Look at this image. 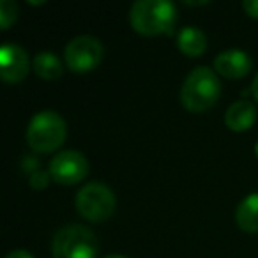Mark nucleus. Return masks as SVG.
<instances>
[{
  "label": "nucleus",
  "instance_id": "1a4fd4ad",
  "mask_svg": "<svg viewBox=\"0 0 258 258\" xmlns=\"http://www.w3.org/2000/svg\"><path fill=\"white\" fill-rule=\"evenodd\" d=\"M251 57L242 50H226L216 57L214 69L221 76L230 80H239L244 78L247 73L251 71Z\"/></svg>",
  "mask_w": 258,
  "mask_h": 258
},
{
  "label": "nucleus",
  "instance_id": "f03ea898",
  "mask_svg": "<svg viewBox=\"0 0 258 258\" xmlns=\"http://www.w3.org/2000/svg\"><path fill=\"white\" fill-rule=\"evenodd\" d=\"M221 82L211 68L198 66L186 76L180 89V103L191 113H204L218 103Z\"/></svg>",
  "mask_w": 258,
  "mask_h": 258
},
{
  "label": "nucleus",
  "instance_id": "dca6fc26",
  "mask_svg": "<svg viewBox=\"0 0 258 258\" xmlns=\"http://www.w3.org/2000/svg\"><path fill=\"white\" fill-rule=\"evenodd\" d=\"M242 8H244V11L251 16V18L258 20V0H244Z\"/></svg>",
  "mask_w": 258,
  "mask_h": 258
},
{
  "label": "nucleus",
  "instance_id": "f3484780",
  "mask_svg": "<svg viewBox=\"0 0 258 258\" xmlns=\"http://www.w3.org/2000/svg\"><path fill=\"white\" fill-rule=\"evenodd\" d=\"M6 258H34V256L25 249H15V251H11Z\"/></svg>",
  "mask_w": 258,
  "mask_h": 258
},
{
  "label": "nucleus",
  "instance_id": "423d86ee",
  "mask_svg": "<svg viewBox=\"0 0 258 258\" xmlns=\"http://www.w3.org/2000/svg\"><path fill=\"white\" fill-rule=\"evenodd\" d=\"M64 60L73 73H90L103 60V44L97 37L78 36L68 43L64 50Z\"/></svg>",
  "mask_w": 258,
  "mask_h": 258
},
{
  "label": "nucleus",
  "instance_id": "9d476101",
  "mask_svg": "<svg viewBox=\"0 0 258 258\" xmlns=\"http://www.w3.org/2000/svg\"><path fill=\"white\" fill-rule=\"evenodd\" d=\"M254 120H256V108L247 99L235 101L233 104H230L225 113L226 127L237 131V133L247 131L254 124Z\"/></svg>",
  "mask_w": 258,
  "mask_h": 258
},
{
  "label": "nucleus",
  "instance_id": "f257e3e1",
  "mask_svg": "<svg viewBox=\"0 0 258 258\" xmlns=\"http://www.w3.org/2000/svg\"><path fill=\"white\" fill-rule=\"evenodd\" d=\"M129 22L142 36L170 34L177 23V9L168 0H138L129 11Z\"/></svg>",
  "mask_w": 258,
  "mask_h": 258
},
{
  "label": "nucleus",
  "instance_id": "0eeeda50",
  "mask_svg": "<svg viewBox=\"0 0 258 258\" xmlns=\"http://www.w3.org/2000/svg\"><path fill=\"white\" fill-rule=\"evenodd\" d=\"M50 175L62 186H73L85 179L89 173V161L78 151H62L50 161Z\"/></svg>",
  "mask_w": 258,
  "mask_h": 258
},
{
  "label": "nucleus",
  "instance_id": "6e6552de",
  "mask_svg": "<svg viewBox=\"0 0 258 258\" xmlns=\"http://www.w3.org/2000/svg\"><path fill=\"white\" fill-rule=\"evenodd\" d=\"M29 73L27 51L18 44H4L0 48V76L8 83H20Z\"/></svg>",
  "mask_w": 258,
  "mask_h": 258
},
{
  "label": "nucleus",
  "instance_id": "ddd939ff",
  "mask_svg": "<svg viewBox=\"0 0 258 258\" xmlns=\"http://www.w3.org/2000/svg\"><path fill=\"white\" fill-rule=\"evenodd\" d=\"M34 71L39 78L43 80H57L64 73V66H62L60 58L51 51H41L34 57Z\"/></svg>",
  "mask_w": 258,
  "mask_h": 258
},
{
  "label": "nucleus",
  "instance_id": "9b49d317",
  "mask_svg": "<svg viewBox=\"0 0 258 258\" xmlns=\"http://www.w3.org/2000/svg\"><path fill=\"white\" fill-rule=\"evenodd\" d=\"M177 44L187 57H200L207 50V36L198 27H184L177 36Z\"/></svg>",
  "mask_w": 258,
  "mask_h": 258
},
{
  "label": "nucleus",
  "instance_id": "39448f33",
  "mask_svg": "<svg viewBox=\"0 0 258 258\" xmlns=\"http://www.w3.org/2000/svg\"><path fill=\"white\" fill-rule=\"evenodd\" d=\"M115 195L106 184L89 182L76 195V209L80 216L92 223L108 219L115 211Z\"/></svg>",
  "mask_w": 258,
  "mask_h": 258
},
{
  "label": "nucleus",
  "instance_id": "6ab92c4d",
  "mask_svg": "<svg viewBox=\"0 0 258 258\" xmlns=\"http://www.w3.org/2000/svg\"><path fill=\"white\" fill-rule=\"evenodd\" d=\"M103 258H127V256H124V254H106Z\"/></svg>",
  "mask_w": 258,
  "mask_h": 258
},
{
  "label": "nucleus",
  "instance_id": "20e7f679",
  "mask_svg": "<svg viewBox=\"0 0 258 258\" xmlns=\"http://www.w3.org/2000/svg\"><path fill=\"white\" fill-rule=\"evenodd\" d=\"M99 240L83 225H66L55 233L51 244L53 258H96Z\"/></svg>",
  "mask_w": 258,
  "mask_h": 258
},
{
  "label": "nucleus",
  "instance_id": "4468645a",
  "mask_svg": "<svg viewBox=\"0 0 258 258\" xmlns=\"http://www.w3.org/2000/svg\"><path fill=\"white\" fill-rule=\"evenodd\" d=\"M18 18V6L13 0H2L0 2V27L2 30H8L13 22Z\"/></svg>",
  "mask_w": 258,
  "mask_h": 258
},
{
  "label": "nucleus",
  "instance_id": "2eb2a0df",
  "mask_svg": "<svg viewBox=\"0 0 258 258\" xmlns=\"http://www.w3.org/2000/svg\"><path fill=\"white\" fill-rule=\"evenodd\" d=\"M50 172H43V170H36V172L30 175V186L34 189H44V187L50 184Z\"/></svg>",
  "mask_w": 258,
  "mask_h": 258
},
{
  "label": "nucleus",
  "instance_id": "aec40b11",
  "mask_svg": "<svg viewBox=\"0 0 258 258\" xmlns=\"http://www.w3.org/2000/svg\"><path fill=\"white\" fill-rule=\"evenodd\" d=\"M254 154H256V158H258V142H256V145H254Z\"/></svg>",
  "mask_w": 258,
  "mask_h": 258
},
{
  "label": "nucleus",
  "instance_id": "a211bd4d",
  "mask_svg": "<svg viewBox=\"0 0 258 258\" xmlns=\"http://www.w3.org/2000/svg\"><path fill=\"white\" fill-rule=\"evenodd\" d=\"M251 92H253L254 99H258V73H256V76H254L253 83H251Z\"/></svg>",
  "mask_w": 258,
  "mask_h": 258
},
{
  "label": "nucleus",
  "instance_id": "f8f14e48",
  "mask_svg": "<svg viewBox=\"0 0 258 258\" xmlns=\"http://www.w3.org/2000/svg\"><path fill=\"white\" fill-rule=\"evenodd\" d=\"M235 219L240 230L247 233H258V193H251L239 204Z\"/></svg>",
  "mask_w": 258,
  "mask_h": 258
},
{
  "label": "nucleus",
  "instance_id": "7ed1b4c3",
  "mask_svg": "<svg viewBox=\"0 0 258 258\" xmlns=\"http://www.w3.org/2000/svg\"><path fill=\"white\" fill-rule=\"evenodd\" d=\"M68 125L57 111L44 110L36 113L27 127V142L36 152H53L66 142Z\"/></svg>",
  "mask_w": 258,
  "mask_h": 258
}]
</instances>
